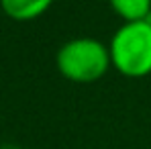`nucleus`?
I'll return each mask as SVG.
<instances>
[{"mask_svg": "<svg viewBox=\"0 0 151 149\" xmlns=\"http://www.w3.org/2000/svg\"><path fill=\"white\" fill-rule=\"evenodd\" d=\"M59 74L76 84L98 82L112 66L110 49L94 37H76L65 41L55 55Z\"/></svg>", "mask_w": 151, "mask_h": 149, "instance_id": "1", "label": "nucleus"}, {"mask_svg": "<svg viewBox=\"0 0 151 149\" xmlns=\"http://www.w3.org/2000/svg\"><path fill=\"white\" fill-rule=\"evenodd\" d=\"M108 49L112 68L123 76L143 78L151 74V23L147 19L123 23L112 35Z\"/></svg>", "mask_w": 151, "mask_h": 149, "instance_id": "2", "label": "nucleus"}, {"mask_svg": "<svg viewBox=\"0 0 151 149\" xmlns=\"http://www.w3.org/2000/svg\"><path fill=\"white\" fill-rule=\"evenodd\" d=\"M53 0H0V6L4 14H8L14 21H33L47 12Z\"/></svg>", "mask_w": 151, "mask_h": 149, "instance_id": "3", "label": "nucleus"}, {"mask_svg": "<svg viewBox=\"0 0 151 149\" xmlns=\"http://www.w3.org/2000/svg\"><path fill=\"white\" fill-rule=\"evenodd\" d=\"M112 10L125 21H145L151 14V0H108Z\"/></svg>", "mask_w": 151, "mask_h": 149, "instance_id": "4", "label": "nucleus"}]
</instances>
